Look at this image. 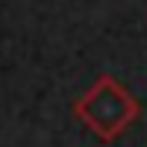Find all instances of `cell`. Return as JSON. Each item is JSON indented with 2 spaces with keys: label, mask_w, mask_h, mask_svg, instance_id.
I'll return each mask as SVG.
<instances>
[{
  "label": "cell",
  "mask_w": 147,
  "mask_h": 147,
  "mask_svg": "<svg viewBox=\"0 0 147 147\" xmlns=\"http://www.w3.org/2000/svg\"><path fill=\"white\" fill-rule=\"evenodd\" d=\"M74 117L80 120L94 137L117 140L140 117V104L117 77L104 74L74 100Z\"/></svg>",
  "instance_id": "obj_1"
}]
</instances>
